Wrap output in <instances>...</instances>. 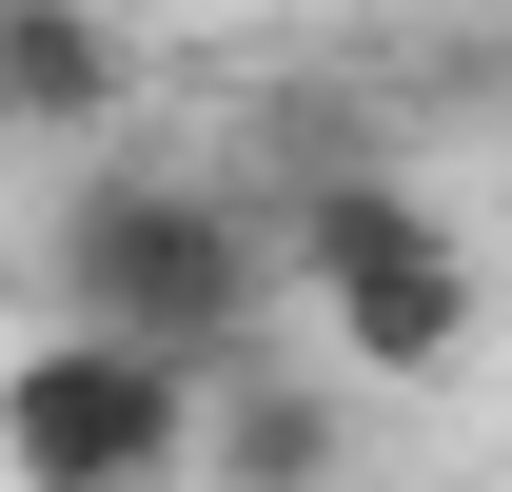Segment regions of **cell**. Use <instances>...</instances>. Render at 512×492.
<instances>
[{"mask_svg": "<svg viewBox=\"0 0 512 492\" xmlns=\"http://www.w3.org/2000/svg\"><path fill=\"white\" fill-rule=\"evenodd\" d=\"M197 473H217V492H335V473H355V414H335V374H217V433H197Z\"/></svg>", "mask_w": 512, "mask_h": 492, "instance_id": "obj_5", "label": "cell"}, {"mask_svg": "<svg viewBox=\"0 0 512 492\" xmlns=\"http://www.w3.org/2000/svg\"><path fill=\"white\" fill-rule=\"evenodd\" d=\"M197 433H217V374L138 355V335H20L0 355V473L20 492H178Z\"/></svg>", "mask_w": 512, "mask_h": 492, "instance_id": "obj_3", "label": "cell"}, {"mask_svg": "<svg viewBox=\"0 0 512 492\" xmlns=\"http://www.w3.org/2000/svg\"><path fill=\"white\" fill-rule=\"evenodd\" d=\"M119 99H138V40L99 0H0V119L20 138H99Z\"/></svg>", "mask_w": 512, "mask_h": 492, "instance_id": "obj_4", "label": "cell"}, {"mask_svg": "<svg viewBox=\"0 0 512 492\" xmlns=\"http://www.w3.org/2000/svg\"><path fill=\"white\" fill-rule=\"evenodd\" d=\"M296 296L276 276V217L237 178H178V158H99L60 197V315L79 335H138L178 374H256V315Z\"/></svg>", "mask_w": 512, "mask_h": 492, "instance_id": "obj_1", "label": "cell"}, {"mask_svg": "<svg viewBox=\"0 0 512 492\" xmlns=\"http://www.w3.org/2000/svg\"><path fill=\"white\" fill-rule=\"evenodd\" d=\"M256 217H276V276L335 315L355 374H453L473 355V237H453V197L414 178V158L296 178V197H256Z\"/></svg>", "mask_w": 512, "mask_h": 492, "instance_id": "obj_2", "label": "cell"}, {"mask_svg": "<svg viewBox=\"0 0 512 492\" xmlns=\"http://www.w3.org/2000/svg\"><path fill=\"white\" fill-rule=\"evenodd\" d=\"M0 138H20V119H0Z\"/></svg>", "mask_w": 512, "mask_h": 492, "instance_id": "obj_6", "label": "cell"}]
</instances>
